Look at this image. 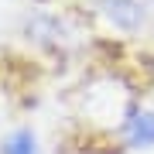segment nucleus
Instances as JSON below:
<instances>
[{"mask_svg":"<svg viewBox=\"0 0 154 154\" xmlns=\"http://www.w3.org/2000/svg\"><path fill=\"white\" fill-rule=\"evenodd\" d=\"M103 11L116 28L123 31H140L154 21V0H99Z\"/></svg>","mask_w":154,"mask_h":154,"instance_id":"obj_1","label":"nucleus"},{"mask_svg":"<svg viewBox=\"0 0 154 154\" xmlns=\"http://www.w3.org/2000/svg\"><path fill=\"white\" fill-rule=\"evenodd\" d=\"M127 140L134 147H151L154 144V113L151 110H140L127 120Z\"/></svg>","mask_w":154,"mask_h":154,"instance_id":"obj_2","label":"nucleus"},{"mask_svg":"<svg viewBox=\"0 0 154 154\" xmlns=\"http://www.w3.org/2000/svg\"><path fill=\"white\" fill-rule=\"evenodd\" d=\"M4 154H38L34 151V134L31 130H17L14 137L4 144Z\"/></svg>","mask_w":154,"mask_h":154,"instance_id":"obj_3","label":"nucleus"}]
</instances>
